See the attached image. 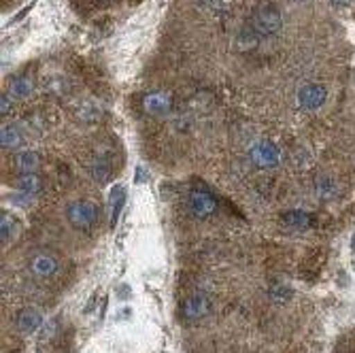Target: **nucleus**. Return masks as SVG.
Returning a JSON list of instances; mask_svg holds the SVG:
<instances>
[{
    "label": "nucleus",
    "instance_id": "nucleus-19",
    "mask_svg": "<svg viewBox=\"0 0 355 353\" xmlns=\"http://www.w3.org/2000/svg\"><path fill=\"white\" fill-rule=\"evenodd\" d=\"M332 3H334V5H340V7H343V5H349L351 0H332Z\"/></svg>",
    "mask_w": 355,
    "mask_h": 353
},
{
    "label": "nucleus",
    "instance_id": "nucleus-6",
    "mask_svg": "<svg viewBox=\"0 0 355 353\" xmlns=\"http://www.w3.org/2000/svg\"><path fill=\"white\" fill-rule=\"evenodd\" d=\"M326 98H328V89L321 83H304L296 94L300 109H306V111H315L319 107H324Z\"/></svg>",
    "mask_w": 355,
    "mask_h": 353
},
{
    "label": "nucleus",
    "instance_id": "nucleus-3",
    "mask_svg": "<svg viewBox=\"0 0 355 353\" xmlns=\"http://www.w3.org/2000/svg\"><path fill=\"white\" fill-rule=\"evenodd\" d=\"M28 270L35 279L47 281L60 273V260H58V255L49 251H37L28 258Z\"/></svg>",
    "mask_w": 355,
    "mask_h": 353
},
{
    "label": "nucleus",
    "instance_id": "nucleus-13",
    "mask_svg": "<svg viewBox=\"0 0 355 353\" xmlns=\"http://www.w3.org/2000/svg\"><path fill=\"white\" fill-rule=\"evenodd\" d=\"M15 187L21 191L24 196H35V194H39V189H41V179L35 173L19 175L17 181H15Z\"/></svg>",
    "mask_w": 355,
    "mask_h": 353
},
{
    "label": "nucleus",
    "instance_id": "nucleus-8",
    "mask_svg": "<svg viewBox=\"0 0 355 353\" xmlns=\"http://www.w3.org/2000/svg\"><path fill=\"white\" fill-rule=\"evenodd\" d=\"M43 326V313L37 307H26L15 315V328L21 334H35Z\"/></svg>",
    "mask_w": 355,
    "mask_h": 353
},
{
    "label": "nucleus",
    "instance_id": "nucleus-1",
    "mask_svg": "<svg viewBox=\"0 0 355 353\" xmlns=\"http://www.w3.org/2000/svg\"><path fill=\"white\" fill-rule=\"evenodd\" d=\"M249 26L257 35V39H268V37H275L281 32L283 17H281L279 9H275L272 5H264V7H257L253 11Z\"/></svg>",
    "mask_w": 355,
    "mask_h": 353
},
{
    "label": "nucleus",
    "instance_id": "nucleus-4",
    "mask_svg": "<svg viewBox=\"0 0 355 353\" xmlns=\"http://www.w3.org/2000/svg\"><path fill=\"white\" fill-rule=\"evenodd\" d=\"M185 209L198 219L211 217L217 211V200L213 194L205 189H191L189 194L185 196Z\"/></svg>",
    "mask_w": 355,
    "mask_h": 353
},
{
    "label": "nucleus",
    "instance_id": "nucleus-9",
    "mask_svg": "<svg viewBox=\"0 0 355 353\" xmlns=\"http://www.w3.org/2000/svg\"><path fill=\"white\" fill-rule=\"evenodd\" d=\"M143 107L149 115H166L171 111V98L162 92H151L143 98Z\"/></svg>",
    "mask_w": 355,
    "mask_h": 353
},
{
    "label": "nucleus",
    "instance_id": "nucleus-16",
    "mask_svg": "<svg viewBox=\"0 0 355 353\" xmlns=\"http://www.w3.org/2000/svg\"><path fill=\"white\" fill-rule=\"evenodd\" d=\"M15 226H17V223H15L13 215L3 211V215H0V241H3V245H7L11 241V234H13Z\"/></svg>",
    "mask_w": 355,
    "mask_h": 353
},
{
    "label": "nucleus",
    "instance_id": "nucleus-18",
    "mask_svg": "<svg viewBox=\"0 0 355 353\" xmlns=\"http://www.w3.org/2000/svg\"><path fill=\"white\" fill-rule=\"evenodd\" d=\"M0 111H3V115L11 111V96L7 92H3V96H0Z\"/></svg>",
    "mask_w": 355,
    "mask_h": 353
},
{
    "label": "nucleus",
    "instance_id": "nucleus-20",
    "mask_svg": "<svg viewBox=\"0 0 355 353\" xmlns=\"http://www.w3.org/2000/svg\"><path fill=\"white\" fill-rule=\"evenodd\" d=\"M98 3H109V0H98Z\"/></svg>",
    "mask_w": 355,
    "mask_h": 353
},
{
    "label": "nucleus",
    "instance_id": "nucleus-15",
    "mask_svg": "<svg viewBox=\"0 0 355 353\" xmlns=\"http://www.w3.org/2000/svg\"><path fill=\"white\" fill-rule=\"evenodd\" d=\"M87 173L92 175L94 181H98V183H103V181H107L111 177V169H109V164L105 162L103 157L92 160V162L87 164Z\"/></svg>",
    "mask_w": 355,
    "mask_h": 353
},
{
    "label": "nucleus",
    "instance_id": "nucleus-10",
    "mask_svg": "<svg viewBox=\"0 0 355 353\" xmlns=\"http://www.w3.org/2000/svg\"><path fill=\"white\" fill-rule=\"evenodd\" d=\"M13 162H15V169H17L19 175H28V173L39 171V166H41V157H39V153H35V151H21V153L15 155Z\"/></svg>",
    "mask_w": 355,
    "mask_h": 353
},
{
    "label": "nucleus",
    "instance_id": "nucleus-2",
    "mask_svg": "<svg viewBox=\"0 0 355 353\" xmlns=\"http://www.w3.org/2000/svg\"><path fill=\"white\" fill-rule=\"evenodd\" d=\"M64 217H67V221L73 228L89 230L96 226V221H98V207H96L92 200L75 198L67 205V209H64Z\"/></svg>",
    "mask_w": 355,
    "mask_h": 353
},
{
    "label": "nucleus",
    "instance_id": "nucleus-14",
    "mask_svg": "<svg viewBox=\"0 0 355 353\" xmlns=\"http://www.w3.org/2000/svg\"><path fill=\"white\" fill-rule=\"evenodd\" d=\"M0 143H3L5 149H13L19 147L24 143V135L17 126H3V132H0Z\"/></svg>",
    "mask_w": 355,
    "mask_h": 353
},
{
    "label": "nucleus",
    "instance_id": "nucleus-17",
    "mask_svg": "<svg viewBox=\"0 0 355 353\" xmlns=\"http://www.w3.org/2000/svg\"><path fill=\"white\" fill-rule=\"evenodd\" d=\"M285 221L292 223V226H296V228H304L306 223H309V217L302 211H292V213L285 215Z\"/></svg>",
    "mask_w": 355,
    "mask_h": 353
},
{
    "label": "nucleus",
    "instance_id": "nucleus-12",
    "mask_svg": "<svg viewBox=\"0 0 355 353\" xmlns=\"http://www.w3.org/2000/svg\"><path fill=\"white\" fill-rule=\"evenodd\" d=\"M7 94L11 96V98H15V101H24V98H28V96L32 94V81L28 77H21V75L13 77V79H9Z\"/></svg>",
    "mask_w": 355,
    "mask_h": 353
},
{
    "label": "nucleus",
    "instance_id": "nucleus-5",
    "mask_svg": "<svg viewBox=\"0 0 355 353\" xmlns=\"http://www.w3.org/2000/svg\"><path fill=\"white\" fill-rule=\"evenodd\" d=\"M249 160L257 169H275L281 162V151L270 141H257L249 149Z\"/></svg>",
    "mask_w": 355,
    "mask_h": 353
},
{
    "label": "nucleus",
    "instance_id": "nucleus-11",
    "mask_svg": "<svg viewBox=\"0 0 355 353\" xmlns=\"http://www.w3.org/2000/svg\"><path fill=\"white\" fill-rule=\"evenodd\" d=\"M123 203H125V189H123V185H115V187L111 189V196H109V211H111L109 226H111V228L117 226V219H119V215H121Z\"/></svg>",
    "mask_w": 355,
    "mask_h": 353
},
{
    "label": "nucleus",
    "instance_id": "nucleus-7",
    "mask_svg": "<svg viewBox=\"0 0 355 353\" xmlns=\"http://www.w3.org/2000/svg\"><path fill=\"white\" fill-rule=\"evenodd\" d=\"M211 313V300L207 294H191L181 302V317L185 322H200Z\"/></svg>",
    "mask_w": 355,
    "mask_h": 353
}]
</instances>
